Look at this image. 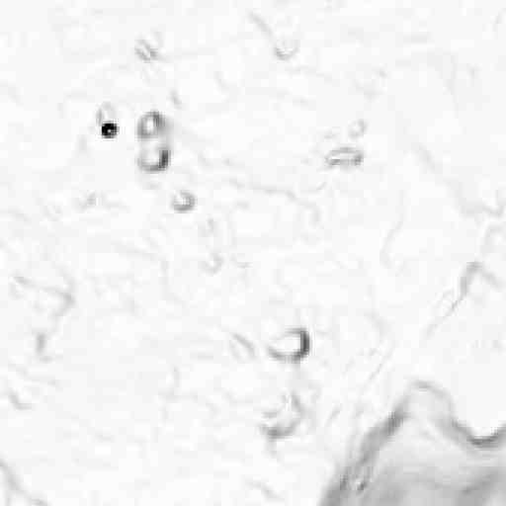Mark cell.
Here are the masks:
<instances>
[{"instance_id":"obj_2","label":"cell","mask_w":506,"mask_h":506,"mask_svg":"<svg viewBox=\"0 0 506 506\" xmlns=\"http://www.w3.org/2000/svg\"><path fill=\"white\" fill-rule=\"evenodd\" d=\"M176 158V148L169 141L137 144L133 163L143 176L160 178L171 170Z\"/></svg>"},{"instance_id":"obj_5","label":"cell","mask_w":506,"mask_h":506,"mask_svg":"<svg viewBox=\"0 0 506 506\" xmlns=\"http://www.w3.org/2000/svg\"><path fill=\"white\" fill-rule=\"evenodd\" d=\"M130 53L138 63L145 66H155L162 63L165 50L160 33L147 28L138 34L130 45Z\"/></svg>"},{"instance_id":"obj_8","label":"cell","mask_w":506,"mask_h":506,"mask_svg":"<svg viewBox=\"0 0 506 506\" xmlns=\"http://www.w3.org/2000/svg\"><path fill=\"white\" fill-rule=\"evenodd\" d=\"M201 199L197 192L188 187H177L170 192L167 198L169 211L180 217L195 214L200 208Z\"/></svg>"},{"instance_id":"obj_3","label":"cell","mask_w":506,"mask_h":506,"mask_svg":"<svg viewBox=\"0 0 506 506\" xmlns=\"http://www.w3.org/2000/svg\"><path fill=\"white\" fill-rule=\"evenodd\" d=\"M172 121L168 112L152 107L138 112L133 120L132 134L137 144L169 141Z\"/></svg>"},{"instance_id":"obj_1","label":"cell","mask_w":506,"mask_h":506,"mask_svg":"<svg viewBox=\"0 0 506 506\" xmlns=\"http://www.w3.org/2000/svg\"><path fill=\"white\" fill-rule=\"evenodd\" d=\"M264 352L268 360L281 365H295L309 359L313 347L311 329L304 325L278 328L264 340Z\"/></svg>"},{"instance_id":"obj_7","label":"cell","mask_w":506,"mask_h":506,"mask_svg":"<svg viewBox=\"0 0 506 506\" xmlns=\"http://www.w3.org/2000/svg\"><path fill=\"white\" fill-rule=\"evenodd\" d=\"M304 51V42L298 33L278 35L268 45V54L275 63L290 65L298 60Z\"/></svg>"},{"instance_id":"obj_4","label":"cell","mask_w":506,"mask_h":506,"mask_svg":"<svg viewBox=\"0 0 506 506\" xmlns=\"http://www.w3.org/2000/svg\"><path fill=\"white\" fill-rule=\"evenodd\" d=\"M368 154L362 144L343 142L331 146L320 156L321 167L338 174L363 170Z\"/></svg>"},{"instance_id":"obj_6","label":"cell","mask_w":506,"mask_h":506,"mask_svg":"<svg viewBox=\"0 0 506 506\" xmlns=\"http://www.w3.org/2000/svg\"><path fill=\"white\" fill-rule=\"evenodd\" d=\"M259 344L255 336L244 330L232 331L226 337V352L233 360L243 365H250L259 360Z\"/></svg>"},{"instance_id":"obj_9","label":"cell","mask_w":506,"mask_h":506,"mask_svg":"<svg viewBox=\"0 0 506 506\" xmlns=\"http://www.w3.org/2000/svg\"><path fill=\"white\" fill-rule=\"evenodd\" d=\"M121 121L120 111L116 104L111 100L104 99L96 104L92 112L94 127H99L107 122Z\"/></svg>"}]
</instances>
